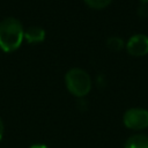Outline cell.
<instances>
[{"label":"cell","instance_id":"obj_1","mask_svg":"<svg viewBox=\"0 0 148 148\" xmlns=\"http://www.w3.org/2000/svg\"><path fill=\"white\" fill-rule=\"evenodd\" d=\"M24 39V28L15 17H5L0 21V49L5 52L17 50Z\"/></svg>","mask_w":148,"mask_h":148},{"label":"cell","instance_id":"obj_2","mask_svg":"<svg viewBox=\"0 0 148 148\" xmlns=\"http://www.w3.org/2000/svg\"><path fill=\"white\" fill-rule=\"evenodd\" d=\"M65 84L67 90L76 96L84 97L91 90V77L87 71L82 68H71L65 75Z\"/></svg>","mask_w":148,"mask_h":148},{"label":"cell","instance_id":"obj_3","mask_svg":"<svg viewBox=\"0 0 148 148\" xmlns=\"http://www.w3.org/2000/svg\"><path fill=\"white\" fill-rule=\"evenodd\" d=\"M123 123L126 128L132 131H142L148 127V110L143 108H130L123 116Z\"/></svg>","mask_w":148,"mask_h":148},{"label":"cell","instance_id":"obj_4","mask_svg":"<svg viewBox=\"0 0 148 148\" xmlns=\"http://www.w3.org/2000/svg\"><path fill=\"white\" fill-rule=\"evenodd\" d=\"M125 47L131 56L143 57L148 54V36L145 34H134L128 38Z\"/></svg>","mask_w":148,"mask_h":148},{"label":"cell","instance_id":"obj_5","mask_svg":"<svg viewBox=\"0 0 148 148\" xmlns=\"http://www.w3.org/2000/svg\"><path fill=\"white\" fill-rule=\"evenodd\" d=\"M24 39L30 44L40 43L45 39V30L36 25L29 27L28 29L24 30Z\"/></svg>","mask_w":148,"mask_h":148},{"label":"cell","instance_id":"obj_6","mask_svg":"<svg viewBox=\"0 0 148 148\" xmlns=\"http://www.w3.org/2000/svg\"><path fill=\"white\" fill-rule=\"evenodd\" d=\"M124 148H148V135L143 133L132 134L125 141Z\"/></svg>","mask_w":148,"mask_h":148},{"label":"cell","instance_id":"obj_7","mask_svg":"<svg viewBox=\"0 0 148 148\" xmlns=\"http://www.w3.org/2000/svg\"><path fill=\"white\" fill-rule=\"evenodd\" d=\"M106 46L112 51H120L121 49H124L125 42L118 36H111L106 39Z\"/></svg>","mask_w":148,"mask_h":148},{"label":"cell","instance_id":"obj_8","mask_svg":"<svg viewBox=\"0 0 148 148\" xmlns=\"http://www.w3.org/2000/svg\"><path fill=\"white\" fill-rule=\"evenodd\" d=\"M112 0H84L86 5L92 9H103L111 3Z\"/></svg>","mask_w":148,"mask_h":148},{"label":"cell","instance_id":"obj_9","mask_svg":"<svg viewBox=\"0 0 148 148\" xmlns=\"http://www.w3.org/2000/svg\"><path fill=\"white\" fill-rule=\"evenodd\" d=\"M138 14L140 17H146L148 15V5L146 3H141L139 6V9H138Z\"/></svg>","mask_w":148,"mask_h":148},{"label":"cell","instance_id":"obj_10","mask_svg":"<svg viewBox=\"0 0 148 148\" xmlns=\"http://www.w3.org/2000/svg\"><path fill=\"white\" fill-rule=\"evenodd\" d=\"M3 132H5V126H3V121H2V119L0 118V140H1L2 136H3Z\"/></svg>","mask_w":148,"mask_h":148},{"label":"cell","instance_id":"obj_11","mask_svg":"<svg viewBox=\"0 0 148 148\" xmlns=\"http://www.w3.org/2000/svg\"><path fill=\"white\" fill-rule=\"evenodd\" d=\"M29 148H49V147L46 145H43V143H34Z\"/></svg>","mask_w":148,"mask_h":148},{"label":"cell","instance_id":"obj_12","mask_svg":"<svg viewBox=\"0 0 148 148\" xmlns=\"http://www.w3.org/2000/svg\"><path fill=\"white\" fill-rule=\"evenodd\" d=\"M141 1V3H146V5H148V0H140Z\"/></svg>","mask_w":148,"mask_h":148}]
</instances>
